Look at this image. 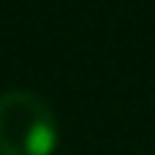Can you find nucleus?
<instances>
[{
  "instance_id": "f257e3e1",
  "label": "nucleus",
  "mask_w": 155,
  "mask_h": 155,
  "mask_svg": "<svg viewBox=\"0 0 155 155\" xmlns=\"http://www.w3.org/2000/svg\"><path fill=\"white\" fill-rule=\"evenodd\" d=\"M57 117L46 98L33 90L0 93V155H52Z\"/></svg>"
}]
</instances>
